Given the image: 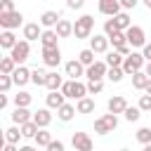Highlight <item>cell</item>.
I'll return each mask as SVG.
<instances>
[{
	"instance_id": "obj_45",
	"label": "cell",
	"mask_w": 151,
	"mask_h": 151,
	"mask_svg": "<svg viewBox=\"0 0 151 151\" xmlns=\"http://www.w3.org/2000/svg\"><path fill=\"white\" fill-rule=\"evenodd\" d=\"M14 9V0H0V12H12Z\"/></svg>"
},
{
	"instance_id": "obj_49",
	"label": "cell",
	"mask_w": 151,
	"mask_h": 151,
	"mask_svg": "<svg viewBox=\"0 0 151 151\" xmlns=\"http://www.w3.org/2000/svg\"><path fill=\"white\" fill-rule=\"evenodd\" d=\"M7 104H9V97H7V92H2L0 94V109H7Z\"/></svg>"
},
{
	"instance_id": "obj_32",
	"label": "cell",
	"mask_w": 151,
	"mask_h": 151,
	"mask_svg": "<svg viewBox=\"0 0 151 151\" xmlns=\"http://www.w3.org/2000/svg\"><path fill=\"white\" fill-rule=\"evenodd\" d=\"M123 59H125V54H120L118 50H113V52H109V54H106V59H104V61H106L109 66H123Z\"/></svg>"
},
{
	"instance_id": "obj_30",
	"label": "cell",
	"mask_w": 151,
	"mask_h": 151,
	"mask_svg": "<svg viewBox=\"0 0 151 151\" xmlns=\"http://www.w3.org/2000/svg\"><path fill=\"white\" fill-rule=\"evenodd\" d=\"M17 66H19V64L14 61V57H12V54H9V57H2V59H0V73H12V71H14Z\"/></svg>"
},
{
	"instance_id": "obj_36",
	"label": "cell",
	"mask_w": 151,
	"mask_h": 151,
	"mask_svg": "<svg viewBox=\"0 0 151 151\" xmlns=\"http://www.w3.org/2000/svg\"><path fill=\"white\" fill-rule=\"evenodd\" d=\"M109 40H111V45H113V47H120V45H125V42H127V33H125V31H116L113 35H109Z\"/></svg>"
},
{
	"instance_id": "obj_51",
	"label": "cell",
	"mask_w": 151,
	"mask_h": 151,
	"mask_svg": "<svg viewBox=\"0 0 151 151\" xmlns=\"http://www.w3.org/2000/svg\"><path fill=\"white\" fill-rule=\"evenodd\" d=\"M144 92H149V94H151V78H149V83H146V90H144Z\"/></svg>"
},
{
	"instance_id": "obj_8",
	"label": "cell",
	"mask_w": 151,
	"mask_h": 151,
	"mask_svg": "<svg viewBox=\"0 0 151 151\" xmlns=\"http://www.w3.org/2000/svg\"><path fill=\"white\" fill-rule=\"evenodd\" d=\"M106 71H109V64L106 61H94L85 68V76L87 80H104L106 78Z\"/></svg>"
},
{
	"instance_id": "obj_42",
	"label": "cell",
	"mask_w": 151,
	"mask_h": 151,
	"mask_svg": "<svg viewBox=\"0 0 151 151\" xmlns=\"http://www.w3.org/2000/svg\"><path fill=\"white\" fill-rule=\"evenodd\" d=\"M101 90H104V80H90L87 83V92L90 94H99Z\"/></svg>"
},
{
	"instance_id": "obj_10",
	"label": "cell",
	"mask_w": 151,
	"mask_h": 151,
	"mask_svg": "<svg viewBox=\"0 0 151 151\" xmlns=\"http://www.w3.org/2000/svg\"><path fill=\"white\" fill-rule=\"evenodd\" d=\"M85 64L80 61V59H71V61H66V66H64V71H66V76L68 78H80V76H85Z\"/></svg>"
},
{
	"instance_id": "obj_43",
	"label": "cell",
	"mask_w": 151,
	"mask_h": 151,
	"mask_svg": "<svg viewBox=\"0 0 151 151\" xmlns=\"http://www.w3.org/2000/svg\"><path fill=\"white\" fill-rule=\"evenodd\" d=\"M137 106H139L142 111H151V94H149V92H146V94H142V97H139V104H137Z\"/></svg>"
},
{
	"instance_id": "obj_39",
	"label": "cell",
	"mask_w": 151,
	"mask_h": 151,
	"mask_svg": "<svg viewBox=\"0 0 151 151\" xmlns=\"http://www.w3.org/2000/svg\"><path fill=\"white\" fill-rule=\"evenodd\" d=\"M94 54H97V52H94L92 47H87V50H83V52L78 54V59H80L85 66H90V64H94Z\"/></svg>"
},
{
	"instance_id": "obj_24",
	"label": "cell",
	"mask_w": 151,
	"mask_h": 151,
	"mask_svg": "<svg viewBox=\"0 0 151 151\" xmlns=\"http://www.w3.org/2000/svg\"><path fill=\"white\" fill-rule=\"evenodd\" d=\"M57 40H59V33H57L54 28H47V31H42V35H40L42 47H54V45H57Z\"/></svg>"
},
{
	"instance_id": "obj_31",
	"label": "cell",
	"mask_w": 151,
	"mask_h": 151,
	"mask_svg": "<svg viewBox=\"0 0 151 151\" xmlns=\"http://www.w3.org/2000/svg\"><path fill=\"white\" fill-rule=\"evenodd\" d=\"M123 76H125L123 66H109V71H106V78H109L111 83H120V80H123Z\"/></svg>"
},
{
	"instance_id": "obj_46",
	"label": "cell",
	"mask_w": 151,
	"mask_h": 151,
	"mask_svg": "<svg viewBox=\"0 0 151 151\" xmlns=\"http://www.w3.org/2000/svg\"><path fill=\"white\" fill-rule=\"evenodd\" d=\"M85 5V0H66V7L68 9H80Z\"/></svg>"
},
{
	"instance_id": "obj_48",
	"label": "cell",
	"mask_w": 151,
	"mask_h": 151,
	"mask_svg": "<svg viewBox=\"0 0 151 151\" xmlns=\"http://www.w3.org/2000/svg\"><path fill=\"white\" fill-rule=\"evenodd\" d=\"M142 50H144V52H142V54H144V59H146V61H151V42H146Z\"/></svg>"
},
{
	"instance_id": "obj_47",
	"label": "cell",
	"mask_w": 151,
	"mask_h": 151,
	"mask_svg": "<svg viewBox=\"0 0 151 151\" xmlns=\"http://www.w3.org/2000/svg\"><path fill=\"white\" fill-rule=\"evenodd\" d=\"M120 5H123V9H134L137 0H120Z\"/></svg>"
},
{
	"instance_id": "obj_26",
	"label": "cell",
	"mask_w": 151,
	"mask_h": 151,
	"mask_svg": "<svg viewBox=\"0 0 151 151\" xmlns=\"http://www.w3.org/2000/svg\"><path fill=\"white\" fill-rule=\"evenodd\" d=\"M61 85H64V78H61L57 71H50V73H47L45 87H47V90H61Z\"/></svg>"
},
{
	"instance_id": "obj_1",
	"label": "cell",
	"mask_w": 151,
	"mask_h": 151,
	"mask_svg": "<svg viewBox=\"0 0 151 151\" xmlns=\"http://www.w3.org/2000/svg\"><path fill=\"white\" fill-rule=\"evenodd\" d=\"M61 92L66 94V99H80V97L90 94V92H87V85H83L78 78H71V80H66V83L61 85Z\"/></svg>"
},
{
	"instance_id": "obj_2",
	"label": "cell",
	"mask_w": 151,
	"mask_h": 151,
	"mask_svg": "<svg viewBox=\"0 0 151 151\" xmlns=\"http://www.w3.org/2000/svg\"><path fill=\"white\" fill-rule=\"evenodd\" d=\"M118 127V113H104L101 118H97L94 120V132L97 134H109V132H113Z\"/></svg>"
},
{
	"instance_id": "obj_29",
	"label": "cell",
	"mask_w": 151,
	"mask_h": 151,
	"mask_svg": "<svg viewBox=\"0 0 151 151\" xmlns=\"http://www.w3.org/2000/svg\"><path fill=\"white\" fill-rule=\"evenodd\" d=\"M76 109H78V113H92V111H94V99H90V97L85 94V97L78 99Z\"/></svg>"
},
{
	"instance_id": "obj_41",
	"label": "cell",
	"mask_w": 151,
	"mask_h": 151,
	"mask_svg": "<svg viewBox=\"0 0 151 151\" xmlns=\"http://www.w3.org/2000/svg\"><path fill=\"white\" fill-rule=\"evenodd\" d=\"M116 31H120V28H118V24H116V19H113V17H109V19L104 21V33H106V35H113Z\"/></svg>"
},
{
	"instance_id": "obj_12",
	"label": "cell",
	"mask_w": 151,
	"mask_h": 151,
	"mask_svg": "<svg viewBox=\"0 0 151 151\" xmlns=\"http://www.w3.org/2000/svg\"><path fill=\"white\" fill-rule=\"evenodd\" d=\"M120 9H123L120 0H99V12L106 17H116Z\"/></svg>"
},
{
	"instance_id": "obj_44",
	"label": "cell",
	"mask_w": 151,
	"mask_h": 151,
	"mask_svg": "<svg viewBox=\"0 0 151 151\" xmlns=\"http://www.w3.org/2000/svg\"><path fill=\"white\" fill-rule=\"evenodd\" d=\"M47 149H50V151H64V142H59V139H52V142L47 144Z\"/></svg>"
},
{
	"instance_id": "obj_18",
	"label": "cell",
	"mask_w": 151,
	"mask_h": 151,
	"mask_svg": "<svg viewBox=\"0 0 151 151\" xmlns=\"http://www.w3.org/2000/svg\"><path fill=\"white\" fill-rule=\"evenodd\" d=\"M17 42H19V40H17V35L12 33V28H5V31L0 33V47H2V50H12Z\"/></svg>"
},
{
	"instance_id": "obj_17",
	"label": "cell",
	"mask_w": 151,
	"mask_h": 151,
	"mask_svg": "<svg viewBox=\"0 0 151 151\" xmlns=\"http://www.w3.org/2000/svg\"><path fill=\"white\" fill-rule=\"evenodd\" d=\"M42 24H24V38L26 40H40Z\"/></svg>"
},
{
	"instance_id": "obj_40",
	"label": "cell",
	"mask_w": 151,
	"mask_h": 151,
	"mask_svg": "<svg viewBox=\"0 0 151 151\" xmlns=\"http://www.w3.org/2000/svg\"><path fill=\"white\" fill-rule=\"evenodd\" d=\"M137 142L139 144H149L151 142V127H139L137 130Z\"/></svg>"
},
{
	"instance_id": "obj_21",
	"label": "cell",
	"mask_w": 151,
	"mask_h": 151,
	"mask_svg": "<svg viewBox=\"0 0 151 151\" xmlns=\"http://www.w3.org/2000/svg\"><path fill=\"white\" fill-rule=\"evenodd\" d=\"M31 118H33V113L28 111V106H14L12 120H14L17 125H21V123H26V120H31Z\"/></svg>"
},
{
	"instance_id": "obj_33",
	"label": "cell",
	"mask_w": 151,
	"mask_h": 151,
	"mask_svg": "<svg viewBox=\"0 0 151 151\" xmlns=\"http://www.w3.org/2000/svg\"><path fill=\"white\" fill-rule=\"evenodd\" d=\"M123 116H125V120L137 123V120H139V116H142V109H139V106H127V109L123 111Z\"/></svg>"
},
{
	"instance_id": "obj_14",
	"label": "cell",
	"mask_w": 151,
	"mask_h": 151,
	"mask_svg": "<svg viewBox=\"0 0 151 151\" xmlns=\"http://www.w3.org/2000/svg\"><path fill=\"white\" fill-rule=\"evenodd\" d=\"M12 78H14V85H19V87H24L28 80H31V68H26L24 64H19L14 71H12Z\"/></svg>"
},
{
	"instance_id": "obj_19",
	"label": "cell",
	"mask_w": 151,
	"mask_h": 151,
	"mask_svg": "<svg viewBox=\"0 0 151 151\" xmlns=\"http://www.w3.org/2000/svg\"><path fill=\"white\" fill-rule=\"evenodd\" d=\"M125 109H127V101H125L123 94H116V97L109 99V111H111V113H123Z\"/></svg>"
},
{
	"instance_id": "obj_35",
	"label": "cell",
	"mask_w": 151,
	"mask_h": 151,
	"mask_svg": "<svg viewBox=\"0 0 151 151\" xmlns=\"http://www.w3.org/2000/svg\"><path fill=\"white\" fill-rule=\"evenodd\" d=\"M113 19H116V24H118V28H120V31H127V28L132 26V21H130V17H127L125 12H118Z\"/></svg>"
},
{
	"instance_id": "obj_5",
	"label": "cell",
	"mask_w": 151,
	"mask_h": 151,
	"mask_svg": "<svg viewBox=\"0 0 151 151\" xmlns=\"http://www.w3.org/2000/svg\"><path fill=\"white\" fill-rule=\"evenodd\" d=\"M24 24V14L19 9H12V12H0V26L2 28H19Z\"/></svg>"
},
{
	"instance_id": "obj_15",
	"label": "cell",
	"mask_w": 151,
	"mask_h": 151,
	"mask_svg": "<svg viewBox=\"0 0 151 151\" xmlns=\"http://www.w3.org/2000/svg\"><path fill=\"white\" fill-rule=\"evenodd\" d=\"M64 99H66V94H64L61 90H50V94L45 97V104H47L50 109H59V106L64 104Z\"/></svg>"
},
{
	"instance_id": "obj_6",
	"label": "cell",
	"mask_w": 151,
	"mask_h": 151,
	"mask_svg": "<svg viewBox=\"0 0 151 151\" xmlns=\"http://www.w3.org/2000/svg\"><path fill=\"white\" fill-rule=\"evenodd\" d=\"M9 54L14 57V61H17V64H24V61L28 59V54H31V40H26V38H24V40H19V42L9 50Z\"/></svg>"
},
{
	"instance_id": "obj_38",
	"label": "cell",
	"mask_w": 151,
	"mask_h": 151,
	"mask_svg": "<svg viewBox=\"0 0 151 151\" xmlns=\"http://www.w3.org/2000/svg\"><path fill=\"white\" fill-rule=\"evenodd\" d=\"M31 101H33V97L28 94V92H19V94H14V106H31Z\"/></svg>"
},
{
	"instance_id": "obj_13",
	"label": "cell",
	"mask_w": 151,
	"mask_h": 151,
	"mask_svg": "<svg viewBox=\"0 0 151 151\" xmlns=\"http://www.w3.org/2000/svg\"><path fill=\"white\" fill-rule=\"evenodd\" d=\"M109 45H111V40H109V35H106V33H104V35H94V38H90V47H92L97 54L109 52Z\"/></svg>"
},
{
	"instance_id": "obj_27",
	"label": "cell",
	"mask_w": 151,
	"mask_h": 151,
	"mask_svg": "<svg viewBox=\"0 0 151 151\" xmlns=\"http://www.w3.org/2000/svg\"><path fill=\"white\" fill-rule=\"evenodd\" d=\"M38 123L31 118V120H26V123H21V132H24V137L26 139H35V134H38Z\"/></svg>"
},
{
	"instance_id": "obj_20",
	"label": "cell",
	"mask_w": 151,
	"mask_h": 151,
	"mask_svg": "<svg viewBox=\"0 0 151 151\" xmlns=\"http://www.w3.org/2000/svg\"><path fill=\"white\" fill-rule=\"evenodd\" d=\"M76 113H78V109H76L73 104H66V101H64V104L57 109V116H59V120H64V123H68V120H71Z\"/></svg>"
},
{
	"instance_id": "obj_23",
	"label": "cell",
	"mask_w": 151,
	"mask_h": 151,
	"mask_svg": "<svg viewBox=\"0 0 151 151\" xmlns=\"http://www.w3.org/2000/svg\"><path fill=\"white\" fill-rule=\"evenodd\" d=\"M146 83H149V73H146L144 68L132 73V87H134V90H146Z\"/></svg>"
},
{
	"instance_id": "obj_3",
	"label": "cell",
	"mask_w": 151,
	"mask_h": 151,
	"mask_svg": "<svg viewBox=\"0 0 151 151\" xmlns=\"http://www.w3.org/2000/svg\"><path fill=\"white\" fill-rule=\"evenodd\" d=\"M92 28H94V17H90V14H83V17H80V19H76V24H73V35H76L78 40H83V38H90Z\"/></svg>"
},
{
	"instance_id": "obj_50",
	"label": "cell",
	"mask_w": 151,
	"mask_h": 151,
	"mask_svg": "<svg viewBox=\"0 0 151 151\" xmlns=\"http://www.w3.org/2000/svg\"><path fill=\"white\" fill-rule=\"evenodd\" d=\"M144 71L149 73V78H151V61H146V66H144Z\"/></svg>"
},
{
	"instance_id": "obj_22",
	"label": "cell",
	"mask_w": 151,
	"mask_h": 151,
	"mask_svg": "<svg viewBox=\"0 0 151 151\" xmlns=\"http://www.w3.org/2000/svg\"><path fill=\"white\" fill-rule=\"evenodd\" d=\"M33 120L38 123V127H47V125L52 123V113H50V106H47V109H38V111L33 113Z\"/></svg>"
},
{
	"instance_id": "obj_9",
	"label": "cell",
	"mask_w": 151,
	"mask_h": 151,
	"mask_svg": "<svg viewBox=\"0 0 151 151\" xmlns=\"http://www.w3.org/2000/svg\"><path fill=\"white\" fill-rule=\"evenodd\" d=\"M125 33H127V42L132 47H144L146 45V35H144V28L142 26H130Z\"/></svg>"
},
{
	"instance_id": "obj_28",
	"label": "cell",
	"mask_w": 151,
	"mask_h": 151,
	"mask_svg": "<svg viewBox=\"0 0 151 151\" xmlns=\"http://www.w3.org/2000/svg\"><path fill=\"white\" fill-rule=\"evenodd\" d=\"M21 137H24V132H21V125H17V123H14L12 127H7V130H5V142H12V144H17Z\"/></svg>"
},
{
	"instance_id": "obj_4",
	"label": "cell",
	"mask_w": 151,
	"mask_h": 151,
	"mask_svg": "<svg viewBox=\"0 0 151 151\" xmlns=\"http://www.w3.org/2000/svg\"><path fill=\"white\" fill-rule=\"evenodd\" d=\"M144 66H146L144 54H139V52H134V50L123 59V71H125V76H132L134 71H142Z\"/></svg>"
},
{
	"instance_id": "obj_34",
	"label": "cell",
	"mask_w": 151,
	"mask_h": 151,
	"mask_svg": "<svg viewBox=\"0 0 151 151\" xmlns=\"http://www.w3.org/2000/svg\"><path fill=\"white\" fill-rule=\"evenodd\" d=\"M50 142H52V134H50L45 127H40V130H38V134H35V144L47 149V144H50Z\"/></svg>"
},
{
	"instance_id": "obj_16",
	"label": "cell",
	"mask_w": 151,
	"mask_h": 151,
	"mask_svg": "<svg viewBox=\"0 0 151 151\" xmlns=\"http://www.w3.org/2000/svg\"><path fill=\"white\" fill-rule=\"evenodd\" d=\"M59 12H54V9H47V12H42V17H40V24H42V28H54L57 24H59Z\"/></svg>"
},
{
	"instance_id": "obj_7",
	"label": "cell",
	"mask_w": 151,
	"mask_h": 151,
	"mask_svg": "<svg viewBox=\"0 0 151 151\" xmlns=\"http://www.w3.org/2000/svg\"><path fill=\"white\" fill-rule=\"evenodd\" d=\"M42 61H45V66L57 68V66L61 64V50H59V45H54V47H42Z\"/></svg>"
},
{
	"instance_id": "obj_52",
	"label": "cell",
	"mask_w": 151,
	"mask_h": 151,
	"mask_svg": "<svg viewBox=\"0 0 151 151\" xmlns=\"http://www.w3.org/2000/svg\"><path fill=\"white\" fill-rule=\"evenodd\" d=\"M144 5H146V7H149V9H151V0H144Z\"/></svg>"
},
{
	"instance_id": "obj_11",
	"label": "cell",
	"mask_w": 151,
	"mask_h": 151,
	"mask_svg": "<svg viewBox=\"0 0 151 151\" xmlns=\"http://www.w3.org/2000/svg\"><path fill=\"white\" fill-rule=\"evenodd\" d=\"M71 144H73L76 151H92V139H90L85 132H73Z\"/></svg>"
},
{
	"instance_id": "obj_37",
	"label": "cell",
	"mask_w": 151,
	"mask_h": 151,
	"mask_svg": "<svg viewBox=\"0 0 151 151\" xmlns=\"http://www.w3.org/2000/svg\"><path fill=\"white\" fill-rule=\"evenodd\" d=\"M31 83H35V85H45V83H47V73H45L42 68H33V71H31Z\"/></svg>"
},
{
	"instance_id": "obj_25",
	"label": "cell",
	"mask_w": 151,
	"mask_h": 151,
	"mask_svg": "<svg viewBox=\"0 0 151 151\" xmlns=\"http://www.w3.org/2000/svg\"><path fill=\"white\" fill-rule=\"evenodd\" d=\"M54 31L59 33V38H68V35H73V24L68 19H59V24L54 26Z\"/></svg>"
}]
</instances>
